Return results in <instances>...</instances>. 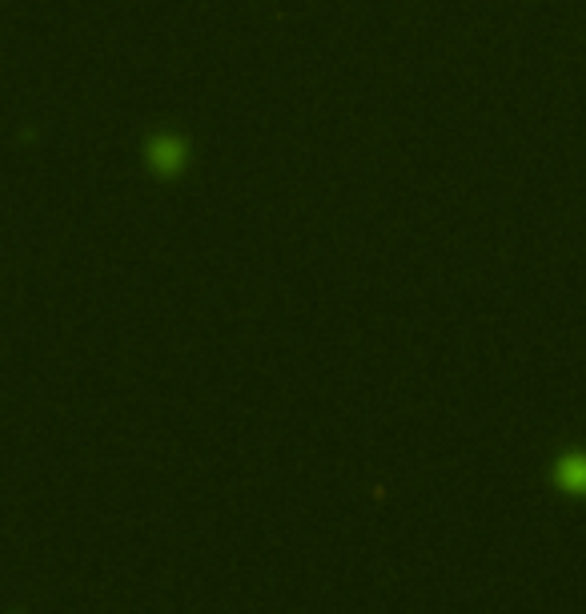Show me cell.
<instances>
[{
    "label": "cell",
    "mask_w": 586,
    "mask_h": 614,
    "mask_svg": "<svg viewBox=\"0 0 586 614\" xmlns=\"http://www.w3.org/2000/svg\"><path fill=\"white\" fill-rule=\"evenodd\" d=\"M558 486H562V490H574V494H586V454L562 458V466H558Z\"/></svg>",
    "instance_id": "6da1fadb"
},
{
    "label": "cell",
    "mask_w": 586,
    "mask_h": 614,
    "mask_svg": "<svg viewBox=\"0 0 586 614\" xmlns=\"http://www.w3.org/2000/svg\"><path fill=\"white\" fill-rule=\"evenodd\" d=\"M177 153H181V145H177V141H157V145H153V157H157V161H165V165H169V161H177Z\"/></svg>",
    "instance_id": "7a4b0ae2"
}]
</instances>
